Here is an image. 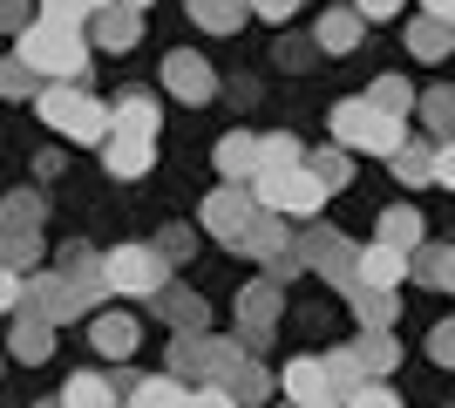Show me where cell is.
I'll list each match as a JSON object with an SVG mask.
<instances>
[{"mask_svg":"<svg viewBox=\"0 0 455 408\" xmlns=\"http://www.w3.org/2000/svg\"><path fill=\"white\" fill-rule=\"evenodd\" d=\"M14 55L35 68L41 82H82L89 76V35L82 28H61V20H28L14 28Z\"/></svg>","mask_w":455,"mask_h":408,"instance_id":"6da1fadb","label":"cell"},{"mask_svg":"<svg viewBox=\"0 0 455 408\" xmlns=\"http://www.w3.org/2000/svg\"><path fill=\"white\" fill-rule=\"evenodd\" d=\"M28 102L41 109V123H48V130L76 136V143H102V136H109V102L89 96L82 82H41Z\"/></svg>","mask_w":455,"mask_h":408,"instance_id":"7a4b0ae2","label":"cell"},{"mask_svg":"<svg viewBox=\"0 0 455 408\" xmlns=\"http://www.w3.org/2000/svg\"><path fill=\"white\" fill-rule=\"evenodd\" d=\"M245 184H251V197L279 218H320V204H326L320 177L306 171V164H259Z\"/></svg>","mask_w":455,"mask_h":408,"instance_id":"3957f363","label":"cell"},{"mask_svg":"<svg viewBox=\"0 0 455 408\" xmlns=\"http://www.w3.org/2000/svg\"><path fill=\"white\" fill-rule=\"evenodd\" d=\"M401 116H387V109H374L367 96H347V102H333V143L340 150H374V156H387L401 143Z\"/></svg>","mask_w":455,"mask_h":408,"instance_id":"277c9868","label":"cell"},{"mask_svg":"<svg viewBox=\"0 0 455 408\" xmlns=\"http://www.w3.org/2000/svg\"><path fill=\"white\" fill-rule=\"evenodd\" d=\"M354 238L347 232H333V225H306L299 238H292V259H299V272H320L326 286H347L354 279Z\"/></svg>","mask_w":455,"mask_h":408,"instance_id":"5b68a950","label":"cell"},{"mask_svg":"<svg viewBox=\"0 0 455 408\" xmlns=\"http://www.w3.org/2000/svg\"><path fill=\"white\" fill-rule=\"evenodd\" d=\"M279 313H285V292L272 286V279H251L245 292H238V348L245 354H266L272 348V333H279Z\"/></svg>","mask_w":455,"mask_h":408,"instance_id":"8992f818","label":"cell"},{"mask_svg":"<svg viewBox=\"0 0 455 408\" xmlns=\"http://www.w3.org/2000/svg\"><path fill=\"white\" fill-rule=\"evenodd\" d=\"M102 279H109V292L150 300V292L171 279V266L156 259V245H116V252H102Z\"/></svg>","mask_w":455,"mask_h":408,"instance_id":"52a82bcc","label":"cell"},{"mask_svg":"<svg viewBox=\"0 0 455 408\" xmlns=\"http://www.w3.org/2000/svg\"><path fill=\"white\" fill-rule=\"evenodd\" d=\"M251 212H259L251 184H231V177H225V184H218V191H211L204 204H197V225H204L211 238H225V245H231V238H238V225H245Z\"/></svg>","mask_w":455,"mask_h":408,"instance_id":"ba28073f","label":"cell"},{"mask_svg":"<svg viewBox=\"0 0 455 408\" xmlns=\"http://www.w3.org/2000/svg\"><path fill=\"white\" fill-rule=\"evenodd\" d=\"M164 89H171L177 102H190V109H204V102H218V68H211L204 55L177 48V55H164Z\"/></svg>","mask_w":455,"mask_h":408,"instance_id":"9c48e42d","label":"cell"},{"mask_svg":"<svg viewBox=\"0 0 455 408\" xmlns=\"http://www.w3.org/2000/svg\"><path fill=\"white\" fill-rule=\"evenodd\" d=\"M55 272L68 279V292L82 300V313H95L109 300V279H102V252H95V245H68V252L55 259Z\"/></svg>","mask_w":455,"mask_h":408,"instance_id":"30bf717a","label":"cell"},{"mask_svg":"<svg viewBox=\"0 0 455 408\" xmlns=\"http://www.w3.org/2000/svg\"><path fill=\"white\" fill-rule=\"evenodd\" d=\"M136 340H143V327H136L130 313H116L109 300H102V307L89 313V348L102 354V361H130V354H136Z\"/></svg>","mask_w":455,"mask_h":408,"instance_id":"8fae6325","label":"cell"},{"mask_svg":"<svg viewBox=\"0 0 455 408\" xmlns=\"http://www.w3.org/2000/svg\"><path fill=\"white\" fill-rule=\"evenodd\" d=\"M102 171L123 177V184L150 177V171H156V143H150V136H123V130H109V136H102Z\"/></svg>","mask_w":455,"mask_h":408,"instance_id":"7c38bea8","label":"cell"},{"mask_svg":"<svg viewBox=\"0 0 455 408\" xmlns=\"http://www.w3.org/2000/svg\"><path fill=\"white\" fill-rule=\"evenodd\" d=\"M82 28H89V35L102 41L109 55H130L136 41H143V14H136V7H123V0H109V7H95V14L82 20Z\"/></svg>","mask_w":455,"mask_h":408,"instance_id":"4fadbf2b","label":"cell"},{"mask_svg":"<svg viewBox=\"0 0 455 408\" xmlns=\"http://www.w3.org/2000/svg\"><path fill=\"white\" fill-rule=\"evenodd\" d=\"M285 245H292V232H285V218L266 212V204H259V212L238 225V238H231V252H245V259H279Z\"/></svg>","mask_w":455,"mask_h":408,"instance_id":"5bb4252c","label":"cell"},{"mask_svg":"<svg viewBox=\"0 0 455 408\" xmlns=\"http://www.w3.org/2000/svg\"><path fill=\"white\" fill-rule=\"evenodd\" d=\"M279 388H285V402H292V408H333V388H326L320 354H299V361H285Z\"/></svg>","mask_w":455,"mask_h":408,"instance_id":"9a60e30c","label":"cell"},{"mask_svg":"<svg viewBox=\"0 0 455 408\" xmlns=\"http://www.w3.org/2000/svg\"><path fill=\"white\" fill-rule=\"evenodd\" d=\"M150 300H156V320H164L171 333H204V327H211V307H204L190 286H171V279H164Z\"/></svg>","mask_w":455,"mask_h":408,"instance_id":"2e32d148","label":"cell"},{"mask_svg":"<svg viewBox=\"0 0 455 408\" xmlns=\"http://www.w3.org/2000/svg\"><path fill=\"white\" fill-rule=\"evenodd\" d=\"M109 130L150 136V143H156V130H164V116H156V89H123V96L109 102Z\"/></svg>","mask_w":455,"mask_h":408,"instance_id":"e0dca14e","label":"cell"},{"mask_svg":"<svg viewBox=\"0 0 455 408\" xmlns=\"http://www.w3.org/2000/svg\"><path fill=\"white\" fill-rule=\"evenodd\" d=\"M401 279H408V252H395V245H361V252H354V279H347V286H401Z\"/></svg>","mask_w":455,"mask_h":408,"instance_id":"ac0fdd59","label":"cell"},{"mask_svg":"<svg viewBox=\"0 0 455 408\" xmlns=\"http://www.w3.org/2000/svg\"><path fill=\"white\" fill-rule=\"evenodd\" d=\"M387 171L415 191V184H435V143L428 136H401L395 150H387Z\"/></svg>","mask_w":455,"mask_h":408,"instance_id":"d6986e66","label":"cell"},{"mask_svg":"<svg viewBox=\"0 0 455 408\" xmlns=\"http://www.w3.org/2000/svg\"><path fill=\"white\" fill-rule=\"evenodd\" d=\"M55 333H61V327H48V320H35V313H14L7 354H14V361H28V368H41V361L55 354Z\"/></svg>","mask_w":455,"mask_h":408,"instance_id":"ffe728a7","label":"cell"},{"mask_svg":"<svg viewBox=\"0 0 455 408\" xmlns=\"http://www.w3.org/2000/svg\"><path fill=\"white\" fill-rule=\"evenodd\" d=\"M354 361H361V374H387L401 368V340H395V327H361V340H354Z\"/></svg>","mask_w":455,"mask_h":408,"instance_id":"44dd1931","label":"cell"},{"mask_svg":"<svg viewBox=\"0 0 455 408\" xmlns=\"http://www.w3.org/2000/svg\"><path fill=\"white\" fill-rule=\"evenodd\" d=\"M361 35H367V20L354 14V7H326L320 28H313V41H320L326 55H354V48H361Z\"/></svg>","mask_w":455,"mask_h":408,"instance_id":"7402d4cb","label":"cell"},{"mask_svg":"<svg viewBox=\"0 0 455 408\" xmlns=\"http://www.w3.org/2000/svg\"><path fill=\"white\" fill-rule=\"evenodd\" d=\"M449 245H442V238H435V245H428V238H421V245H408V279H421V286H435V292H449L455 286V266H449Z\"/></svg>","mask_w":455,"mask_h":408,"instance_id":"603a6c76","label":"cell"},{"mask_svg":"<svg viewBox=\"0 0 455 408\" xmlns=\"http://www.w3.org/2000/svg\"><path fill=\"white\" fill-rule=\"evenodd\" d=\"M123 408H190V388L177 381V374H156V381L136 374L130 388H123Z\"/></svg>","mask_w":455,"mask_h":408,"instance_id":"cb8c5ba5","label":"cell"},{"mask_svg":"<svg viewBox=\"0 0 455 408\" xmlns=\"http://www.w3.org/2000/svg\"><path fill=\"white\" fill-rule=\"evenodd\" d=\"M340 292L354 300V320H361V327H395V313H401L395 286H340Z\"/></svg>","mask_w":455,"mask_h":408,"instance_id":"d4e9b609","label":"cell"},{"mask_svg":"<svg viewBox=\"0 0 455 408\" xmlns=\"http://www.w3.org/2000/svg\"><path fill=\"white\" fill-rule=\"evenodd\" d=\"M61 408H116V388L102 368H82L68 374V388H61Z\"/></svg>","mask_w":455,"mask_h":408,"instance_id":"484cf974","label":"cell"},{"mask_svg":"<svg viewBox=\"0 0 455 408\" xmlns=\"http://www.w3.org/2000/svg\"><path fill=\"white\" fill-rule=\"evenodd\" d=\"M218 171H225L231 184H245V177L259 171V136H251V130H231L225 143H218Z\"/></svg>","mask_w":455,"mask_h":408,"instance_id":"4316f807","label":"cell"},{"mask_svg":"<svg viewBox=\"0 0 455 408\" xmlns=\"http://www.w3.org/2000/svg\"><path fill=\"white\" fill-rule=\"evenodd\" d=\"M299 164H306V171H313V177H320V191H326V197L354 184V156H347L340 143H333V150H306Z\"/></svg>","mask_w":455,"mask_h":408,"instance_id":"83f0119b","label":"cell"},{"mask_svg":"<svg viewBox=\"0 0 455 408\" xmlns=\"http://www.w3.org/2000/svg\"><path fill=\"white\" fill-rule=\"evenodd\" d=\"M455 48V35H449V20H435V14H421V20H408V55L415 61H442Z\"/></svg>","mask_w":455,"mask_h":408,"instance_id":"f1b7e54d","label":"cell"},{"mask_svg":"<svg viewBox=\"0 0 455 408\" xmlns=\"http://www.w3.org/2000/svg\"><path fill=\"white\" fill-rule=\"evenodd\" d=\"M184 14L211 35H238L245 28V0H184Z\"/></svg>","mask_w":455,"mask_h":408,"instance_id":"f546056e","label":"cell"},{"mask_svg":"<svg viewBox=\"0 0 455 408\" xmlns=\"http://www.w3.org/2000/svg\"><path fill=\"white\" fill-rule=\"evenodd\" d=\"M41 218H48V197L41 191H7L0 197V225H7V232H41Z\"/></svg>","mask_w":455,"mask_h":408,"instance_id":"4dcf8cb0","label":"cell"},{"mask_svg":"<svg viewBox=\"0 0 455 408\" xmlns=\"http://www.w3.org/2000/svg\"><path fill=\"white\" fill-rule=\"evenodd\" d=\"M238 368H245V348H238L231 333H204V381H218V388H225Z\"/></svg>","mask_w":455,"mask_h":408,"instance_id":"1f68e13d","label":"cell"},{"mask_svg":"<svg viewBox=\"0 0 455 408\" xmlns=\"http://www.w3.org/2000/svg\"><path fill=\"white\" fill-rule=\"evenodd\" d=\"M380 245H395V252H408V245H421V212L415 204H387V212H380Z\"/></svg>","mask_w":455,"mask_h":408,"instance_id":"d6a6232c","label":"cell"},{"mask_svg":"<svg viewBox=\"0 0 455 408\" xmlns=\"http://www.w3.org/2000/svg\"><path fill=\"white\" fill-rule=\"evenodd\" d=\"M225 395H231L238 408H259V402L272 395V374H266V361H251V354H245V368H238V374L225 381Z\"/></svg>","mask_w":455,"mask_h":408,"instance_id":"836d02e7","label":"cell"},{"mask_svg":"<svg viewBox=\"0 0 455 408\" xmlns=\"http://www.w3.org/2000/svg\"><path fill=\"white\" fill-rule=\"evenodd\" d=\"M204 333H177V340H171V374L184 381V388H190V381H204Z\"/></svg>","mask_w":455,"mask_h":408,"instance_id":"e575fe53","label":"cell"},{"mask_svg":"<svg viewBox=\"0 0 455 408\" xmlns=\"http://www.w3.org/2000/svg\"><path fill=\"white\" fill-rule=\"evenodd\" d=\"M0 266H7V272H35L41 266V238L35 232H7V225H0Z\"/></svg>","mask_w":455,"mask_h":408,"instance_id":"d590c367","label":"cell"},{"mask_svg":"<svg viewBox=\"0 0 455 408\" xmlns=\"http://www.w3.org/2000/svg\"><path fill=\"white\" fill-rule=\"evenodd\" d=\"M320 368H326V388H333V408H340V395L354 388V381H367V374H361V361H354V348L320 354Z\"/></svg>","mask_w":455,"mask_h":408,"instance_id":"8d00e7d4","label":"cell"},{"mask_svg":"<svg viewBox=\"0 0 455 408\" xmlns=\"http://www.w3.org/2000/svg\"><path fill=\"white\" fill-rule=\"evenodd\" d=\"M361 96L374 102V109H387V116H408V109H415V89L401 76H374V89H361Z\"/></svg>","mask_w":455,"mask_h":408,"instance_id":"74e56055","label":"cell"},{"mask_svg":"<svg viewBox=\"0 0 455 408\" xmlns=\"http://www.w3.org/2000/svg\"><path fill=\"white\" fill-rule=\"evenodd\" d=\"M35 89H41V76H35V68H28L20 55H7V61H0V96H7V102H28Z\"/></svg>","mask_w":455,"mask_h":408,"instance_id":"f35d334b","label":"cell"},{"mask_svg":"<svg viewBox=\"0 0 455 408\" xmlns=\"http://www.w3.org/2000/svg\"><path fill=\"white\" fill-rule=\"evenodd\" d=\"M340 408H401V395L380 381V374H367V381H354V388L340 395Z\"/></svg>","mask_w":455,"mask_h":408,"instance_id":"ab89813d","label":"cell"},{"mask_svg":"<svg viewBox=\"0 0 455 408\" xmlns=\"http://www.w3.org/2000/svg\"><path fill=\"white\" fill-rule=\"evenodd\" d=\"M95 7H109V0H35V14L41 20H61V28H82Z\"/></svg>","mask_w":455,"mask_h":408,"instance_id":"60d3db41","label":"cell"},{"mask_svg":"<svg viewBox=\"0 0 455 408\" xmlns=\"http://www.w3.org/2000/svg\"><path fill=\"white\" fill-rule=\"evenodd\" d=\"M421 102V123L435 136H449V123H455V89H428V96H415Z\"/></svg>","mask_w":455,"mask_h":408,"instance_id":"b9f144b4","label":"cell"},{"mask_svg":"<svg viewBox=\"0 0 455 408\" xmlns=\"http://www.w3.org/2000/svg\"><path fill=\"white\" fill-rule=\"evenodd\" d=\"M197 252V232H190V225H164V232H156V259H164V266H177V259H190Z\"/></svg>","mask_w":455,"mask_h":408,"instance_id":"7bdbcfd3","label":"cell"},{"mask_svg":"<svg viewBox=\"0 0 455 408\" xmlns=\"http://www.w3.org/2000/svg\"><path fill=\"white\" fill-rule=\"evenodd\" d=\"M299 136L292 130H272V136H259V164H299Z\"/></svg>","mask_w":455,"mask_h":408,"instance_id":"ee69618b","label":"cell"},{"mask_svg":"<svg viewBox=\"0 0 455 408\" xmlns=\"http://www.w3.org/2000/svg\"><path fill=\"white\" fill-rule=\"evenodd\" d=\"M28 20H35V0H0V35H14Z\"/></svg>","mask_w":455,"mask_h":408,"instance_id":"f6af8a7d","label":"cell"},{"mask_svg":"<svg viewBox=\"0 0 455 408\" xmlns=\"http://www.w3.org/2000/svg\"><path fill=\"white\" fill-rule=\"evenodd\" d=\"M428 361H435V368H449V361H455V327H449V320L428 333Z\"/></svg>","mask_w":455,"mask_h":408,"instance_id":"bcb514c9","label":"cell"},{"mask_svg":"<svg viewBox=\"0 0 455 408\" xmlns=\"http://www.w3.org/2000/svg\"><path fill=\"white\" fill-rule=\"evenodd\" d=\"M190 408H238V402H231L218 381H197V388H190Z\"/></svg>","mask_w":455,"mask_h":408,"instance_id":"7dc6e473","label":"cell"},{"mask_svg":"<svg viewBox=\"0 0 455 408\" xmlns=\"http://www.w3.org/2000/svg\"><path fill=\"white\" fill-rule=\"evenodd\" d=\"M299 7V0H245V14H259V20H285Z\"/></svg>","mask_w":455,"mask_h":408,"instance_id":"c3c4849f","label":"cell"},{"mask_svg":"<svg viewBox=\"0 0 455 408\" xmlns=\"http://www.w3.org/2000/svg\"><path fill=\"white\" fill-rule=\"evenodd\" d=\"M354 14H361V20H395L401 0H354Z\"/></svg>","mask_w":455,"mask_h":408,"instance_id":"681fc988","label":"cell"},{"mask_svg":"<svg viewBox=\"0 0 455 408\" xmlns=\"http://www.w3.org/2000/svg\"><path fill=\"white\" fill-rule=\"evenodd\" d=\"M14 300H20V272L0 266V313H14Z\"/></svg>","mask_w":455,"mask_h":408,"instance_id":"f907efd6","label":"cell"},{"mask_svg":"<svg viewBox=\"0 0 455 408\" xmlns=\"http://www.w3.org/2000/svg\"><path fill=\"white\" fill-rule=\"evenodd\" d=\"M313 55H320V48H299V41H285V48H279V61H285V68H306Z\"/></svg>","mask_w":455,"mask_h":408,"instance_id":"816d5d0a","label":"cell"},{"mask_svg":"<svg viewBox=\"0 0 455 408\" xmlns=\"http://www.w3.org/2000/svg\"><path fill=\"white\" fill-rule=\"evenodd\" d=\"M61 171V150H35V177H55Z\"/></svg>","mask_w":455,"mask_h":408,"instance_id":"f5cc1de1","label":"cell"},{"mask_svg":"<svg viewBox=\"0 0 455 408\" xmlns=\"http://www.w3.org/2000/svg\"><path fill=\"white\" fill-rule=\"evenodd\" d=\"M421 14H435V20H449V14H455V0H421Z\"/></svg>","mask_w":455,"mask_h":408,"instance_id":"db71d44e","label":"cell"},{"mask_svg":"<svg viewBox=\"0 0 455 408\" xmlns=\"http://www.w3.org/2000/svg\"><path fill=\"white\" fill-rule=\"evenodd\" d=\"M123 7H136V14H143V7H156V0H123Z\"/></svg>","mask_w":455,"mask_h":408,"instance_id":"11a10c76","label":"cell"},{"mask_svg":"<svg viewBox=\"0 0 455 408\" xmlns=\"http://www.w3.org/2000/svg\"><path fill=\"white\" fill-rule=\"evenodd\" d=\"M285 408H292V402H285Z\"/></svg>","mask_w":455,"mask_h":408,"instance_id":"9f6ffc18","label":"cell"}]
</instances>
